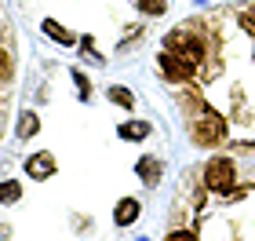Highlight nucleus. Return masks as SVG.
Masks as SVG:
<instances>
[{
	"mask_svg": "<svg viewBox=\"0 0 255 241\" xmlns=\"http://www.w3.org/2000/svg\"><path fill=\"white\" fill-rule=\"evenodd\" d=\"M186 238H193V231H171L168 234V241H186Z\"/></svg>",
	"mask_w": 255,
	"mask_h": 241,
	"instance_id": "17",
	"label": "nucleus"
},
{
	"mask_svg": "<svg viewBox=\"0 0 255 241\" xmlns=\"http://www.w3.org/2000/svg\"><path fill=\"white\" fill-rule=\"evenodd\" d=\"M7 77H11V55L0 51V80H7Z\"/></svg>",
	"mask_w": 255,
	"mask_h": 241,
	"instance_id": "16",
	"label": "nucleus"
},
{
	"mask_svg": "<svg viewBox=\"0 0 255 241\" xmlns=\"http://www.w3.org/2000/svg\"><path fill=\"white\" fill-rule=\"evenodd\" d=\"M37 132H40V113L37 110H22L18 124H15V139H33Z\"/></svg>",
	"mask_w": 255,
	"mask_h": 241,
	"instance_id": "10",
	"label": "nucleus"
},
{
	"mask_svg": "<svg viewBox=\"0 0 255 241\" xmlns=\"http://www.w3.org/2000/svg\"><path fill=\"white\" fill-rule=\"evenodd\" d=\"M22 172H26L29 179L44 183V179H51L55 172H59V165H55V157H51L48 150H37V154H29V157H26V165H22Z\"/></svg>",
	"mask_w": 255,
	"mask_h": 241,
	"instance_id": "5",
	"label": "nucleus"
},
{
	"mask_svg": "<svg viewBox=\"0 0 255 241\" xmlns=\"http://www.w3.org/2000/svg\"><path fill=\"white\" fill-rule=\"evenodd\" d=\"M149 135H153V124L149 121L131 117V121L117 124V139H124V143H142V139H149Z\"/></svg>",
	"mask_w": 255,
	"mask_h": 241,
	"instance_id": "9",
	"label": "nucleus"
},
{
	"mask_svg": "<svg viewBox=\"0 0 255 241\" xmlns=\"http://www.w3.org/2000/svg\"><path fill=\"white\" fill-rule=\"evenodd\" d=\"M190 139H193L197 146H215V143H223V139H226V121L219 117L215 110L201 106V113L190 121Z\"/></svg>",
	"mask_w": 255,
	"mask_h": 241,
	"instance_id": "1",
	"label": "nucleus"
},
{
	"mask_svg": "<svg viewBox=\"0 0 255 241\" xmlns=\"http://www.w3.org/2000/svg\"><path fill=\"white\" fill-rule=\"evenodd\" d=\"M164 48L168 51H175V55H182L190 66H201L204 62V40L197 37V33H190V29H182V26H175L164 37Z\"/></svg>",
	"mask_w": 255,
	"mask_h": 241,
	"instance_id": "2",
	"label": "nucleus"
},
{
	"mask_svg": "<svg viewBox=\"0 0 255 241\" xmlns=\"http://www.w3.org/2000/svg\"><path fill=\"white\" fill-rule=\"evenodd\" d=\"M237 22H241V26H245V29L252 33V37H255V7H248V11H241V15H237Z\"/></svg>",
	"mask_w": 255,
	"mask_h": 241,
	"instance_id": "15",
	"label": "nucleus"
},
{
	"mask_svg": "<svg viewBox=\"0 0 255 241\" xmlns=\"http://www.w3.org/2000/svg\"><path fill=\"white\" fill-rule=\"evenodd\" d=\"M106 99L113 102V106H121V110H135V91L124 88V84H110L106 88Z\"/></svg>",
	"mask_w": 255,
	"mask_h": 241,
	"instance_id": "11",
	"label": "nucleus"
},
{
	"mask_svg": "<svg viewBox=\"0 0 255 241\" xmlns=\"http://www.w3.org/2000/svg\"><path fill=\"white\" fill-rule=\"evenodd\" d=\"M138 216H142V205H138V198H121L117 205H113V227H117V231H128Z\"/></svg>",
	"mask_w": 255,
	"mask_h": 241,
	"instance_id": "7",
	"label": "nucleus"
},
{
	"mask_svg": "<svg viewBox=\"0 0 255 241\" xmlns=\"http://www.w3.org/2000/svg\"><path fill=\"white\" fill-rule=\"evenodd\" d=\"M135 176H138L142 187H157L160 176H164V161H160L157 154H142L135 161Z\"/></svg>",
	"mask_w": 255,
	"mask_h": 241,
	"instance_id": "6",
	"label": "nucleus"
},
{
	"mask_svg": "<svg viewBox=\"0 0 255 241\" xmlns=\"http://www.w3.org/2000/svg\"><path fill=\"white\" fill-rule=\"evenodd\" d=\"M234 183H237V168H234V161H230L226 154H215L204 165V187L208 190L226 194V190H234Z\"/></svg>",
	"mask_w": 255,
	"mask_h": 241,
	"instance_id": "3",
	"label": "nucleus"
},
{
	"mask_svg": "<svg viewBox=\"0 0 255 241\" xmlns=\"http://www.w3.org/2000/svg\"><path fill=\"white\" fill-rule=\"evenodd\" d=\"M15 201H22V183L4 179L0 183V205H15Z\"/></svg>",
	"mask_w": 255,
	"mask_h": 241,
	"instance_id": "14",
	"label": "nucleus"
},
{
	"mask_svg": "<svg viewBox=\"0 0 255 241\" xmlns=\"http://www.w3.org/2000/svg\"><path fill=\"white\" fill-rule=\"evenodd\" d=\"M40 33H44V37H51L59 48H77V44H80V37H73L59 18H40Z\"/></svg>",
	"mask_w": 255,
	"mask_h": 241,
	"instance_id": "8",
	"label": "nucleus"
},
{
	"mask_svg": "<svg viewBox=\"0 0 255 241\" xmlns=\"http://www.w3.org/2000/svg\"><path fill=\"white\" fill-rule=\"evenodd\" d=\"M193 4H201V7H204V4H212V0H193Z\"/></svg>",
	"mask_w": 255,
	"mask_h": 241,
	"instance_id": "18",
	"label": "nucleus"
},
{
	"mask_svg": "<svg viewBox=\"0 0 255 241\" xmlns=\"http://www.w3.org/2000/svg\"><path fill=\"white\" fill-rule=\"evenodd\" d=\"M135 7L142 18H160L168 11V0H135Z\"/></svg>",
	"mask_w": 255,
	"mask_h": 241,
	"instance_id": "13",
	"label": "nucleus"
},
{
	"mask_svg": "<svg viewBox=\"0 0 255 241\" xmlns=\"http://www.w3.org/2000/svg\"><path fill=\"white\" fill-rule=\"evenodd\" d=\"M157 70H160V77L164 80H171V84H182V80H190L193 77V70L197 66H190L186 59H182V55H175V51H160L157 55Z\"/></svg>",
	"mask_w": 255,
	"mask_h": 241,
	"instance_id": "4",
	"label": "nucleus"
},
{
	"mask_svg": "<svg viewBox=\"0 0 255 241\" xmlns=\"http://www.w3.org/2000/svg\"><path fill=\"white\" fill-rule=\"evenodd\" d=\"M69 80L77 84V99H80V102L88 106V102L95 99V91H91V80L84 77V70H77V66H73V70H69Z\"/></svg>",
	"mask_w": 255,
	"mask_h": 241,
	"instance_id": "12",
	"label": "nucleus"
}]
</instances>
